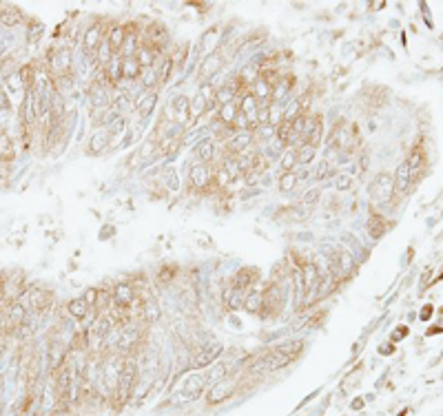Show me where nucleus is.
I'll return each mask as SVG.
<instances>
[{"instance_id":"obj_1","label":"nucleus","mask_w":443,"mask_h":416,"mask_svg":"<svg viewBox=\"0 0 443 416\" xmlns=\"http://www.w3.org/2000/svg\"><path fill=\"white\" fill-rule=\"evenodd\" d=\"M135 376H137L135 363H133V361H126V363L122 365L120 376H117V398H120L122 403L129 401L131 390H133V385H135Z\"/></svg>"},{"instance_id":"obj_2","label":"nucleus","mask_w":443,"mask_h":416,"mask_svg":"<svg viewBox=\"0 0 443 416\" xmlns=\"http://www.w3.org/2000/svg\"><path fill=\"white\" fill-rule=\"evenodd\" d=\"M370 195L377 201H390L394 195V179L388 173H379L370 184Z\"/></svg>"},{"instance_id":"obj_3","label":"nucleus","mask_w":443,"mask_h":416,"mask_svg":"<svg viewBox=\"0 0 443 416\" xmlns=\"http://www.w3.org/2000/svg\"><path fill=\"white\" fill-rule=\"evenodd\" d=\"M137 299H140V295L135 292V288H133L131 284H117L113 288V292H111V303L117 308H126V310H131V306L135 303Z\"/></svg>"},{"instance_id":"obj_4","label":"nucleus","mask_w":443,"mask_h":416,"mask_svg":"<svg viewBox=\"0 0 443 416\" xmlns=\"http://www.w3.org/2000/svg\"><path fill=\"white\" fill-rule=\"evenodd\" d=\"M261 295H264V306H261V310H268L270 317H273V314H279V310L284 308V301H286V295H284V290H281V286L273 284L266 292H261Z\"/></svg>"},{"instance_id":"obj_5","label":"nucleus","mask_w":443,"mask_h":416,"mask_svg":"<svg viewBox=\"0 0 443 416\" xmlns=\"http://www.w3.org/2000/svg\"><path fill=\"white\" fill-rule=\"evenodd\" d=\"M226 65V58L222 51H213L204 58V62L200 65V80H211L220 69Z\"/></svg>"},{"instance_id":"obj_6","label":"nucleus","mask_w":443,"mask_h":416,"mask_svg":"<svg viewBox=\"0 0 443 416\" xmlns=\"http://www.w3.org/2000/svg\"><path fill=\"white\" fill-rule=\"evenodd\" d=\"M239 113L242 115H246V120L250 122L253 126H257V111L261 109V104H259V100L255 98L250 91H244L242 95H239Z\"/></svg>"},{"instance_id":"obj_7","label":"nucleus","mask_w":443,"mask_h":416,"mask_svg":"<svg viewBox=\"0 0 443 416\" xmlns=\"http://www.w3.org/2000/svg\"><path fill=\"white\" fill-rule=\"evenodd\" d=\"M189 179L193 184V188L197 190H206V186L213 182V170L209 168V164H193L189 173Z\"/></svg>"},{"instance_id":"obj_8","label":"nucleus","mask_w":443,"mask_h":416,"mask_svg":"<svg viewBox=\"0 0 443 416\" xmlns=\"http://www.w3.org/2000/svg\"><path fill=\"white\" fill-rule=\"evenodd\" d=\"M235 390H237V383L235 381H220V383H215V385L211 387L206 401H209V405L222 403V401H226V398H231L235 394Z\"/></svg>"},{"instance_id":"obj_9","label":"nucleus","mask_w":443,"mask_h":416,"mask_svg":"<svg viewBox=\"0 0 443 416\" xmlns=\"http://www.w3.org/2000/svg\"><path fill=\"white\" fill-rule=\"evenodd\" d=\"M222 354V345L220 343H211V345H204L200 352L195 354L193 359V367H197V370H202V367H209L217 361V356Z\"/></svg>"},{"instance_id":"obj_10","label":"nucleus","mask_w":443,"mask_h":416,"mask_svg":"<svg viewBox=\"0 0 443 416\" xmlns=\"http://www.w3.org/2000/svg\"><path fill=\"white\" fill-rule=\"evenodd\" d=\"M253 144V133L250 131H242V133H235V135L228 140V144H226V151H228V155H242L244 151H248V146Z\"/></svg>"},{"instance_id":"obj_11","label":"nucleus","mask_w":443,"mask_h":416,"mask_svg":"<svg viewBox=\"0 0 443 416\" xmlns=\"http://www.w3.org/2000/svg\"><path fill=\"white\" fill-rule=\"evenodd\" d=\"M335 286H337V277H335V273L333 270H328L324 277H319V284H317V288H315V295L308 299V303H315V301H319V299H324L326 295H330V292L335 290Z\"/></svg>"},{"instance_id":"obj_12","label":"nucleus","mask_w":443,"mask_h":416,"mask_svg":"<svg viewBox=\"0 0 443 416\" xmlns=\"http://www.w3.org/2000/svg\"><path fill=\"white\" fill-rule=\"evenodd\" d=\"M300 273H302V277H304V286H306V290H308V297H311V292L317 288V284H319V270H317V266L313 264V261H302L300 264ZM306 297V299H308Z\"/></svg>"},{"instance_id":"obj_13","label":"nucleus","mask_w":443,"mask_h":416,"mask_svg":"<svg viewBox=\"0 0 443 416\" xmlns=\"http://www.w3.org/2000/svg\"><path fill=\"white\" fill-rule=\"evenodd\" d=\"M412 170H410L408 164H401V166L397 168V175H394V193H408L410 186H412Z\"/></svg>"},{"instance_id":"obj_14","label":"nucleus","mask_w":443,"mask_h":416,"mask_svg":"<svg viewBox=\"0 0 443 416\" xmlns=\"http://www.w3.org/2000/svg\"><path fill=\"white\" fill-rule=\"evenodd\" d=\"M324 140V117L322 115H315L308 124V131H306V144L317 148L319 144Z\"/></svg>"},{"instance_id":"obj_15","label":"nucleus","mask_w":443,"mask_h":416,"mask_svg":"<svg viewBox=\"0 0 443 416\" xmlns=\"http://www.w3.org/2000/svg\"><path fill=\"white\" fill-rule=\"evenodd\" d=\"M102 34H104V29L100 25H91V27H89V29L84 31V38H82L84 49H87L89 53L98 51V47L102 45Z\"/></svg>"},{"instance_id":"obj_16","label":"nucleus","mask_w":443,"mask_h":416,"mask_svg":"<svg viewBox=\"0 0 443 416\" xmlns=\"http://www.w3.org/2000/svg\"><path fill=\"white\" fill-rule=\"evenodd\" d=\"M156 102H158V91L156 89H146L144 93H140L137 95V100H135V111L140 115H149L153 111V106H156Z\"/></svg>"},{"instance_id":"obj_17","label":"nucleus","mask_w":443,"mask_h":416,"mask_svg":"<svg viewBox=\"0 0 443 416\" xmlns=\"http://www.w3.org/2000/svg\"><path fill=\"white\" fill-rule=\"evenodd\" d=\"M257 270L255 268H242V270H237V273H235V277H233V281L231 284L237 288V290H248L250 286L255 284V279H257Z\"/></svg>"},{"instance_id":"obj_18","label":"nucleus","mask_w":443,"mask_h":416,"mask_svg":"<svg viewBox=\"0 0 443 416\" xmlns=\"http://www.w3.org/2000/svg\"><path fill=\"white\" fill-rule=\"evenodd\" d=\"M264 363H266V370H281V367H286L288 363H292V359L286 354V352L275 348L264 356Z\"/></svg>"},{"instance_id":"obj_19","label":"nucleus","mask_w":443,"mask_h":416,"mask_svg":"<svg viewBox=\"0 0 443 416\" xmlns=\"http://www.w3.org/2000/svg\"><path fill=\"white\" fill-rule=\"evenodd\" d=\"M158 56H160V53H158L156 49H151L149 45H144V42H140V45H137V49H135V53H133V58H135L137 65H140L142 69L156 65V62H158Z\"/></svg>"},{"instance_id":"obj_20","label":"nucleus","mask_w":443,"mask_h":416,"mask_svg":"<svg viewBox=\"0 0 443 416\" xmlns=\"http://www.w3.org/2000/svg\"><path fill=\"white\" fill-rule=\"evenodd\" d=\"M173 109H175V120L180 124H189L191 120V100L186 95H175L173 98Z\"/></svg>"},{"instance_id":"obj_21","label":"nucleus","mask_w":443,"mask_h":416,"mask_svg":"<svg viewBox=\"0 0 443 416\" xmlns=\"http://www.w3.org/2000/svg\"><path fill=\"white\" fill-rule=\"evenodd\" d=\"M124 40H126V27L113 25V29L109 31V38H106V42H109V47L113 49L115 56L122 51V47H124Z\"/></svg>"},{"instance_id":"obj_22","label":"nucleus","mask_w":443,"mask_h":416,"mask_svg":"<svg viewBox=\"0 0 443 416\" xmlns=\"http://www.w3.org/2000/svg\"><path fill=\"white\" fill-rule=\"evenodd\" d=\"M51 67L56 69L58 78H60V76H69V69H71V53H69V49L58 51L56 56H53V60H51Z\"/></svg>"},{"instance_id":"obj_23","label":"nucleus","mask_w":443,"mask_h":416,"mask_svg":"<svg viewBox=\"0 0 443 416\" xmlns=\"http://www.w3.org/2000/svg\"><path fill=\"white\" fill-rule=\"evenodd\" d=\"M250 93H253L255 98L259 100V104H261V106L268 104L270 100H273V87H270V84H266L264 80H259V78L253 82V91H250Z\"/></svg>"},{"instance_id":"obj_24","label":"nucleus","mask_w":443,"mask_h":416,"mask_svg":"<svg viewBox=\"0 0 443 416\" xmlns=\"http://www.w3.org/2000/svg\"><path fill=\"white\" fill-rule=\"evenodd\" d=\"M239 115V102L237 100H233V102H228V104H224V106H220V122L222 124H226V126H233V122H235V117Z\"/></svg>"},{"instance_id":"obj_25","label":"nucleus","mask_w":443,"mask_h":416,"mask_svg":"<svg viewBox=\"0 0 443 416\" xmlns=\"http://www.w3.org/2000/svg\"><path fill=\"white\" fill-rule=\"evenodd\" d=\"M23 20V16L16 7H7V5H0V23L5 27H16Z\"/></svg>"},{"instance_id":"obj_26","label":"nucleus","mask_w":443,"mask_h":416,"mask_svg":"<svg viewBox=\"0 0 443 416\" xmlns=\"http://www.w3.org/2000/svg\"><path fill=\"white\" fill-rule=\"evenodd\" d=\"M111 144V133L109 131H100L95 133V135L91 137V142H89V151L91 153H102L106 151V146Z\"/></svg>"},{"instance_id":"obj_27","label":"nucleus","mask_w":443,"mask_h":416,"mask_svg":"<svg viewBox=\"0 0 443 416\" xmlns=\"http://www.w3.org/2000/svg\"><path fill=\"white\" fill-rule=\"evenodd\" d=\"M215 95H217V91L213 89V84L206 82L204 87L200 89V93H197V106H200V109H209V106L215 102Z\"/></svg>"},{"instance_id":"obj_28","label":"nucleus","mask_w":443,"mask_h":416,"mask_svg":"<svg viewBox=\"0 0 443 416\" xmlns=\"http://www.w3.org/2000/svg\"><path fill=\"white\" fill-rule=\"evenodd\" d=\"M292 87H295V78H292V76L279 78V82H277L275 87H273V100H281V98H286V95L292 91Z\"/></svg>"},{"instance_id":"obj_29","label":"nucleus","mask_w":443,"mask_h":416,"mask_svg":"<svg viewBox=\"0 0 443 416\" xmlns=\"http://www.w3.org/2000/svg\"><path fill=\"white\" fill-rule=\"evenodd\" d=\"M104 78H106V82H109V84H115L117 80L122 78V58L115 56L113 60L104 67Z\"/></svg>"},{"instance_id":"obj_30","label":"nucleus","mask_w":443,"mask_h":416,"mask_svg":"<svg viewBox=\"0 0 443 416\" xmlns=\"http://www.w3.org/2000/svg\"><path fill=\"white\" fill-rule=\"evenodd\" d=\"M142 73V67L137 65L135 58H122V78L124 80H135Z\"/></svg>"},{"instance_id":"obj_31","label":"nucleus","mask_w":443,"mask_h":416,"mask_svg":"<svg viewBox=\"0 0 443 416\" xmlns=\"http://www.w3.org/2000/svg\"><path fill=\"white\" fill-rule=\"evenodd\" d=\"M237 84H224V87L217 91V95H215V102H220V106H224V104H228V102H233L235 98H237Z\"/></svg>"},{"instance_id":"obj_32","label":"nucleus","mask_w":443,"mask_h":416,"mask_svg":"<svg viewBox=\"0 0 443 416\" xmlns=\"http://www.w3.org/2000/svg\"><path fill=\"white\" fill-rule=\"evenodd\" d=\"M242 306L246 308L250 314H257V312H261V306H264V295H261V292H248Z\"/></svg>"},{"instance_id":"obj_33","label":"nucleus","mask_w":443,"mask_h":416,"mask_svg":"<svg viewBox=\"0 0 443 416\" xmlns=\"http://www.w3.org/2000/svg\"><path fill=\"white\" fill-rule=\"evenodd\" d=\"M195 153H197V157L202 159V164H209V162H213V157H215V146H213L211 140H204V142L197 144Z\"/></svg>"},{"instance_id":"obj_34","label":"nucleus","mask_w":443,"mask_h":416,"mask_svg":"<svg viewBox=\"0 0 443 416\" xmlns=\"http://www.w3.org/2000/svg\"><path fill=\"white\" fill-rule=\"evenodd\" d=\"M224 303H226L228 308H239V303H244L242 290H237L233 284H228L226 290H224Z\"/></svg>"},{"instance_id":"obj_35","label":"nucleus","mask_w":443,"mask_h":416,"mask_svg":"<svg viewBox=\"0 0 443 416\" xmlns=\"http://www.w3.org/2000/svg\"><path fill=\"white\" fill-rule=\"evenodd\" d=\"M383 222H386V220H383V217H377V215H372V217H370V222H368V233H370L375 239H379L383 233H386V228H388V226H386Z\"/></svg>"},{"instance_id":"obj_36","label":"nucleus","mask_w":443,"mask_h":416,"mask_svg":"<svg viewBox=\"0 0 443 416\" xmlns=\"http://www.w3.org/2000/svg\"><path fill=\"white\" fill-rule=\"evenodd\" d=\"M297 175H295V170H286V173H281L279 175V188L284 190V193H290L292 188L297 186Z\"/></svg>"},{"instance_id":"obj_37","label":"nucleus","mask_w":443,"mask_h":416,"mask_svg":"<svg viewBox=\"0 0 443 416\" xmlns=\"http://www.w3.org/2000/svg\"><path fill=\"white\" fill-rule=\"evenodd\" d=\"M315 151H317V148L304 142L302 146L297 148V164H311L313 159H315Z\"/></svg>"},{"instance_id":"obj_38","label":"nucleus","mask_w":443,"mask_h":416,"mask_svg":"<svg viewBox=\"0 0 443 416\" xmlns=\"http://www.w3.org/2000/svg\"><path fill=\"white\" fill-rule=\"evenodd\" d=\"M87 312H89V306H87V301H84V299H73L71 303H69V314H71V317L84 319V317H87Z\"/></svg>"},{"instance_id":"obj_39","label":"nucleus","mask_w":443,"mask_h":416,"mask_svg":"<svg viewBox=\"0 0 443 416\" xmlns=\"http://www.w3.org/2000/svg\"><path fill=\"white\" fill-rule=\"evenodd\" d=\"M286 215L290 217V222H304L308 215H311V208L304 206V204H297V206H290V208H288Z\"/></svg>"},{"instance_id":"obj_40","label":"nucleus","mask_w":443,"mask_h":416,"mask_svg":"<svg viewBox=\"0 0 443 416\" xmlns=\"http://www.w3.org/2000/svg\"><path fill=\"white\" fill-rule=\"evenodd\" d=\"M95 58H98V62H100V65H104V67L109 65L111 60H113L115 53H113V49L109 47V42H102V45L98 47V51H95Z\"/></svg>"},{"instance_id":"obj_41","label":"nucleus","mask_w":443,"mask_h":416,"mask_svg":"<svg viewBox=\"0 0 443 416\" xmlns=\"http://www.w3.org/2000/svg\"><path fill=\"white\" fill-rule=\"evenodd\" d=\"M49 303H51L49 292H34V295H31V306H34L36 310H45Z\"/></svg>"},{"instance_id":"obj_42","label":"nucleus","mask_w":443,"mask_h":416,"mask_svg":"<svg viewBox=\"0 0 443 416\" xmlns=\"http://www.w3.org/2000/svg\"><path fill=\"white\" fill-rule=\"evenodd\" d=\"M213 182H215V184H217V188L222 190V188H226V186L233 182V177L228 175V170L222 166V168H217L215 173H213Z\"/></svg>"},{"instance_id":"obj_43","label":"nucleus","mask_w":443,"mask_h":416,"mask_svg":"<svg viewBox=\"0 0 443 416\" xmlns=\"http://www.w3.org/2000/svg\"><path fill=\"white\" fill-rule=\"evenodd\" d=\"M186 53H189V47H186V45H178L173 51L169 53V60L173 62V65H184V62H186Z\"/></svg>"},{"instance_id":"obj_44","label":"nucleus","mask_w":443,"mask_h":416,"mask_svg":"<svg viewBox=\"0 0 443 416\" xmlns=\"http://www.w3.org/2000/svg\"><path fill=\"white\" fill-rule=\"evenodd\" d=\"M281 352H286L290 359H295V356H300V352L304 350V343L302 341H288V343H281L279 345Z\"/></svg>"},{"instance_id":"obj_45","label":"nucleus","mask_w":443,"mask_h":416,"mask_svg":"<svg viewBox=\"0 0 443 416\" xmlns=\"http://www.w3.org/2000/svg\"><path fill=\"white\" fill-rule=\"evenodd\" d=\"M297 164V148H288V151H284V157H281V168L286 170H292V166Z\"/></svg>"},{"instance_id":"obj_46","label":"nucleus","mask_w":443,"mask_h":416,"mask_svg":"<svg viewBox=\"0 0 443 416\" xmlns=\"http://www.w3.org/2000/svg\"><path fill=\"white\" fill-rule=\"evenodd\" d=\"M175 279V266H162L160 268V273H158V281L160 284H171V281Z\"/></svg>"},{"instance_id":"obj_47","label":"nucleus","mask_w":443,"mask_h":416,"mask_svg":"<svg viewBox=\"0 0 443 416\" xmlns=\"http://www.w3.org/2000/svg\"><path fill=\"white\" fill-rule=\"evenodd\" d=\"M277 140L281 144H290V122H281L279 129H277Z\"/></svg>"},{"instance_id":"obj_48","label":"nucleus","mask_w":443,"mask_h":416,"mask_svg":"<svg viewBox=\"0 0 443 416\" xmlns=\"http://www.w3.org/2000/svg\"><path fill=\"white\" fill-rule=\"evenodd\" d=\"M20 78H23V84L27 89H34V82H36V78H34V67H25L23 71H20Z\"/></svg>"},{"instance_id":"obj_49","label":"nucleus","mask_w":443,"mask_h":416,"mask_svg":"<svg viewBox=\"0 0 443 416\" xmlns=\"http://www.w3.org/2000/svg\"><path fill=\"white\" fill-rule=\"evenodd\" d=\"M319 195H322V193H319V188L308 190V193L304 195V201H302V204H304V206H308V208H311V211H313V206L319 201Z\"/></svg>"},{"instance_id":"obj_50","label":"nucleus","mask_w":443,"mask_h":416,"mask_svg":"<svg viewBox=\"0 0 443 416\" xmlns=\"http://www.w3.org/2000/svg\"><path fill=\"white\" fill-rule=\"evenodd\" d=\"M25 319V310L20 306H14L12 310H9V325H14V323H20Z\"/></svg>"},{"instance_id":"obj_51","label":"nucleus","mask_w":443,"mask_h":416,"mask_svg":"<svg viewBox=\"0 0 443 416\" xmlns=\"http://www.w3.org/2000/svg\"><path fill=\"white\" fill-rule=\"evenodd\" d=\"M330 168H333V166H330L328 159H326V162H322V164L317 166V170H315V177H317V179H324L326 175H330Z\"/></svg>"},{"instance_id":"obj_52","label":"nucleus","mask_w":443,"mask_h":416,"mask_svg":"<svg viewBox=\"0 0 443 416\" xmlns=\"http://www.w3.org/2000/svg\"><path fill=\"white\" fill-rule=\"evenodd\" d=\"M335 188H337V190L350 188V177H348V175H339V177L335 179Z\"/></svg>"},{"instance_id":"obj_53","label":"nucleus","mask_w":443,"mask_h":416,"mask_svg":"<svg viewBox=\"0 0 443 416\" xmlns=\"http://www.w3.org/2000/svg\"><path fill=\"white\" fill-rule=\"evenodd\" d=\"M84 343H87V332H80V334L73 337V345H71V348L73 350H82Z\"/></svg>"},{"instance_id":"obj_54","label":"nucleus","mask_w":443,"mask_h":416,"mask_svg":"<svg viewBox=\"0 0 443 416\" xmlns=\"http://www.w3.org/2000/svg\"><path fill=\"white\" fill-rule=\"evenodd\" d=\"M31 403H34V396H31V394L23 396V401H20V405H18V414H25L27 409L31 407Z\"/></svg>"},{"instance_id":"obj_55","label":"nucleus","mask_w":443,"mask_h":416,"mask_svg":"<svg viewBox=\"0 0 443 416\" xmlns=\"http://www.w3.org/2000/svg\"><path fill=\"white\" fill-rule=\"evenodd\" d=\"M153 148H156V144H151V142L144 144V148H142V159H144V162H146L149 157H153Z\"/></svg>"},{"instance_id":"obj_56","label":"nucleus","mask_w":443,"mask_h":416,"mask_svg":"<svg viewBox=\"0 0 443 416\" xmlns=\"http://www.w3.org/2000/svg\"><path fill=\"white\" fill-rule=\"evenodd\" d=\"M95 297H98V290H87V295H84V301H87V306L89 308H93L95 306Z\"/></svg>"},{"instance_id":"obj_57","label":"nucleus","mask_w":443,"mask_h":416,"mask_svg":"<svg viewBox=\"0 0 443 416\" xmlns=\"http://www.w3.org/2000/svg\"><path fill=\"white\" fill-rule=\"evenodd\" d=\"M122 129H124V120H122V117H117L115 124L111 126V131H109V133H111V135H113V133H122Z\"/></svg>"},{"instance_id":"obj_58","label":"nucleus","mask_w":443,"mask_h":416,"mask_svg":"<svg viewBox=\"0 0 443 416\" xmlns=\"http://www.w3.org/2000/svg\"><path fill=\"white\" fill-rule=\"evenodd\" d=\"M405 332H408V330L405 328H401V330H397V332L392 334V339H401V337H405Z\"/></svg>"},{"instance_id":"obj_59","label":"nucleus","mask_w":443,"mask_h":416,"mask_svg":"<svg viewBox=\"0 0 443 416\" xmlns=\"http://www.w3.org/2000/svg\"><path fill=\"white\" fill-rule=\"evenodd\" d=\"M430 310H432V308H430V306H425V308H423V312H421V319H428V317H430Z\"/></svg>"}]
</instances>
